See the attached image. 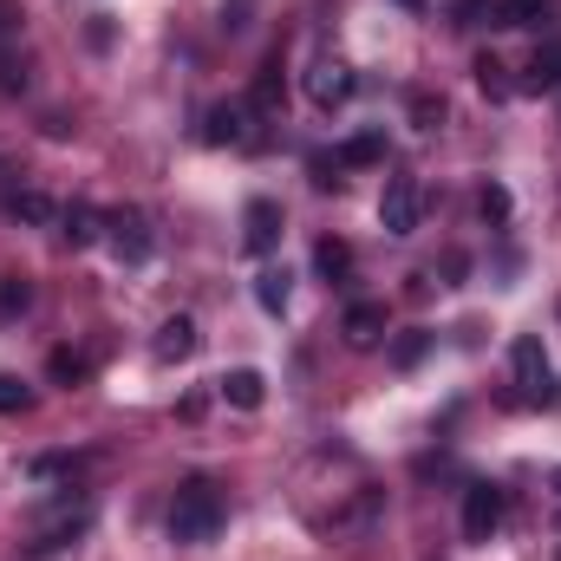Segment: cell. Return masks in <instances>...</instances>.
<instances>
[{
	"label": "cell",
	"instance_id": "cell-6",
	"mask_svg": "<svg viewBox=\"0 0 561 561\" xmlns=\"http://www.w3.org/2000/svg\"><path fill=\"white\" fill-rule=\"evenodd\" d=\"M353 92H359V79H353V66H346V59H320V66L307 72V99H313L320 112H340Z\"/></svg>",
	"mask_w": 561,
	"mask_h": 561
},
{
	"label": "cell",
	"instance_id": "cell-29",
	"mask_svg": "<svg viewBox=\"0 0 561 561\" xmlns=\"http://www.w3.org/2000/svg\"><path fill=\"white\" fill-rule=\"evenodd\" d=\"M79 470V457H39L33 463V477H72Z\"/></svg>",
	"mask_w": 561,
	"mask_h": 561
},
{
	"label": "cell",
	"instance_id": "cell-4",
	"mask_svg": "<svg viewBox=\"0 0 561 561\" xmlns=\"http://www.w3.org/2000/svg\"><path fill=\"white\" fill-rule=\"evenodd\" d=\"M419 209H424V183L419 176H386V196H379V222H386V236H412V229H419Z\"/></svg>",
	"mask_w": 561,
	"mask_h": 561
},
{
	"label": "cell",
	"instance_id": "cell-25",
	"mask_svg": "<svg viewBox=\"0 0 561 561\" xmlns=\"http://www.w3.org/2000/svg\"><path fill=\"white\" fill-rule=\"evenodd\" d=\"M33 405V386L20 373H0V412H26Z\"/></svg>",
	"mask_w": 561,
	"mask_h": 561
},
{
	"label": "cell",
	"instance_id": "cell-21",
	"mask_svg": "<svg viewBox=\"0 0 561 561\" xmlns=\"http://www.w3.org/2000/svg\"><path fill=\"white\" fill-rule=\"evenodd\" d=\"M46 373H53V379H59V386H79V379H85V373H92V366H85V353H72V346H59V353H53V359H46Z\"/></svg>",
	"mask_w": 561,
	"mask_h": 561
},
{
	"label": "cell",
	"instance_id": "cell-22",
	"mask_svg": "<svg viewBox=\"0 0 561 561\" xmlns=\"http://www.w3.org/2000/svg\"><path fill=\"white\" fill-rule=\"evenodd\" d=\"M549 0H503V26H542Z\"/></svg>",
	"mask_w": 561,
	"mask_h": 561
},
{
	"label": "cell",
	"instance_id": "cell-9",
	"mask_svg": "<svg viewBox=\"0 0 561 561\" xmlns=\"http://www.w3.org/2000/svg\"><path fill=\"white\" fill-rule=\"evenodd\" d=\"M340 333H346V346H359V353L379 346V340H386V307H379V300H353L346 320H340Z\"/></svg>",
	"mask_w": 561,
	"mask_h": 561
},
{
	"label": "cell",
	"instance_id": "cell-7",
	"mask_svg": "<svg viewBox=\"0 0 561 561\" xmlns=\"http://www.w3.org/2000/svg\"><path fill=\"white\" fill-rule=\"evenodd\" d=\"M85 523H92V510H85V503H59V510L33 529V542H26V549H33V556H53V549H66Z\"/></svg>",
	"mask_w": 561,
	"mask_h": 561
},
{
	"label": "cell",
	"instance_id": "cell-19",
	"mask_svg": "<svg viewBox=\"0 0 561 561\" xmlns=\"http://www.w3.org/2000/svg\"><path fill=\"white\" fill-rule=\"evenodd\" d=\"M424 353H431V333H424V327H412V333H399V340H392V366H399V373H405V366H419Z\"/></svg>",
	"mask_w": 561,
	"mask_h": 561
},
{
	"label": "cell",
	"instance_id": "cell-26",
	"mask_svg": "<svg viewBox=\"0 0 561 561\" xmlns=\"http://www.w3.org/2000/svg\"><path fill=\"white\" fill-rule=\"evenodd\" d=\"M477 85H483V92H490V99H510V79H503V66H496V59H490V53H483V59H477Z\"/></svg>",
	"mask_w": 561,
	"mask_h": 561
},
{
	"label": "cell",
	"instance_id": "cell-11",
	"mask_svg": "<svg viewBox=\"0 0 561 561\" xmlns=\"http://www.w3.org/2000/svg\"><path fill=\"white\" fill-rule=\"evenodd\" d=\"M249 118H255V105H249V99H229V105H216V112H209L203 138H209V144H249Z\"/></svg>",
	"mask_w": 561,
	"mask_h": 561
},
{
	"label": "cell",
	"instance_id": "cell-28",
	"mask_svg": "<svg viewBox=\"0 0 561 561\" xmlns=\"http://www.w3.org/2000/svg\"><path fill=\"white\" fill-rule=\"evenodd\" d=\"M313 190H340V163L333 157H313Z\"/></svg>",
	"mask_w": 561,
	"mask_h": 561
},
{
	"label": "cell",
	"instance_id": "cell-30",
	"mask_svg": "<svg viewBox=\"0 0 561 561\" xmlns=\"http://www.w3.org/2000/svg\"><path fill=\"white\" fill-rule=\"evenodd\" d=\"M399 7H405V13H424V0H399Z\"/></svg>",
	"mask_w": 561,
	"mask_h": 561
},
{
	"label": "cell",
	"instance_id": "cell-2",
	"mask_svg": "<svg viewBox=\"0 0 561 561\" xmlns=\"http://www.w3.org/2000/svg\"><path fill=\"white\" fill-rule=\"evenodd\" d=\"M105 242H112V255H118L125 268H144L150 249H157L150 216H144V209H112V216H105Z\"/></svg>",
	"mask_w": 561,
	"mask_h": 561
},
{
	"label": "cell",
	"instance_id": "cell-14",
	"mask_svg": "<svg viewBox=\"0 0 561 561\" xmlns=\"http://www.w3.org/2000/svg\"><path fill=\"white\" fill-rule=\"evenodd\" d=\"M313 268H320V280H346L353 275V249H346L340 236H320V242H313Z\"/></svg>",
	"mask_w": 561,
	"mask_h": 561
},
{
	"label": "cell",
	"instance_id": "cell-3",
	"mask_svg": "<svg viewBox=\"0 0 561 561\" xmlns=\"http://www.w3.org/2000/svg\"><path fill=\"white\" fill-rule=\"evenodd\" d=\"M510 373H516V399H529V405L549 399V346H542L536 333H523V340L510 346Z\"/></svg>",
	"mask_w": 561,
	"mask_h": 561
},
{
	"label": "cell",
	"instance_id": "cell-16",
	"mask_svg": "<svg viewBox=\"0 0 561 561\" xmlns=\"http://www.w3.org/2000/svg\"><path fill=\"white\" fill-rule=\"evenodd\" d=\"M7 216H13V222H53L59 209H53V196H39V190H13V196H7Z\"/></svg>",
	"mask_w": 561,
	"mask_h": 561
},
{
	"label": "cell",
	"instance_id": "cell-31",
	"mask_svg": "<svg viewBox=\"0 0 561 561\" xmlns=\"http://www.w3.org/2000/svg\"><path fill=\"white\" fill-rule=\"evenodd\" d=\"M556 503H561V470H556Z\"/></svg>",
	"mask_w": 561,
	"mask_h": 561
},
{
	"label": "cell",
	"instance_id": "cell-13",
	"mask_svg": "<svg viewBox=\"0 0 561 561\" xmlns=\"http://www.w3.org/2000/svg\"><path fill=\"white\" fill-rule=\"evenodd\" d=\"M333 163L340 170H366V163H386V131H359V138H346L333 150Z\"/></svg>",
	"mask_w": 561,
	"mask_h": 561
},
{
	"label": "cell",
	"instance_id": "cell-10",
	"mask_svg": "<svg viewBox=\"0 0 561 561\" xmlns=\"http://www.w3.org/2000/svg\"><path fill=\"white\" fill-rule=\"evenodd\" d=\"M150 353H157L163 366H176V359H190V353H196V320H190V313H170V320L157 327V340H150Z\"/></svg>",
	"mask_w": 561,
	"mask_h": 561
},
{
	"label": "cell",
	"instance_id": "cell-18",
	"mask_svg": "<svg viewBox=\"0 0 561 561\" xmlns=\"http://www.w3.org/2000/svg\"><path fill=\"white\" fill-rule=\"evenodd\" d=\"M249 105H255L262 118H268V112H280V59H268V66L255 72V99H249Z\"/></svg>",
	"mask_w": 561,
	"mask_h": 561
},
{
	"label": "cell",
	"instance_id": "cell-24",
	"mask_svg": "<svg viewBox=\"0 0 561 561\" xmlns=\"http://www.w3.org/2000/svg\"><path fill=\"white\" fill-rule=\"evenodd\" d=\"M412 125H419V131H437V125H444V99H437V92H412Z\"/></svg>",
	"mask_w": 561,
	"mask_h": 561
},
{
	"label": "cell",
	"instance_id": "cell-23",
	"mask_svg": "<svg viewBox=\"0 0 561 561\" xmlns=\"http://www.w3.org/2000/svg\"><path fill=\"white\" fill-rule=\"evenodd\" d=\"M26 307H33V287L20 275H7L0 280V320H13V313H26Z\"/></svg>",
	"mask_w": 561,
	"mask_h": 561
},
{
	"label": "cell",
	"instance_id": "cell-20",
	"mask_svg": "<svg viewBox=\"0 0 561 561\" xmlns=\"http://www.w3.org/2000/svg\"><path fill=\"white\" fill-rule=\"evenodd\" d=\"M255 300H262L268 313H280V307H287V268H262V275H255Z\"/></svg>",
	"mask_w": 561,
	"mask_h": 561
},
{
	"label": "cell",
	"instance_id": "cell-1",
	"mask_svg": "<svg viewBox=\"0 0 561 561\" xmlns=\"http://www.w3.org/2000/svg\"><path fill=\"white\" fill-rule=\"evenodd\" d=\"M222 516H229L222 490H216L209 477H190V483L170 496V542L203 549V542H216V536H222Z\"/></svg>",
	"mask_w": 561,
	"mask_h": 561
},
{
	"label": "cell",
	"instance_id": "cell-5",
	"mask_svg": "<svg viewBox=\"0 0 561 561\" xmlns=\"http://www.w3.org/2000/svg\"><path fill=\"white\" fill-rule=\"evenodd\" d=\"M503 490L496 483H470L463 490V542H490L496 529H503Z\"/></svg>",
	"mask_w": 561,
	"mask_h": 561
},
{
	"label": "cell",
	"instance_id": "cell-8",
	"mask_svg": "<svg viewBox=\"0 0 561 561\" xmlns=\"http://www.w3.org/2000/svg\"><path fill=\"white\" fill-rule=\"evenodd\" d=\"M275 242H280V203L255 196V203L242 209V249H249V255H275Z\"/></svg>",
	"mask_w": 561,
	"mask_h": 561
},
{
	"label": "cell",
	"instance_id": "cell-12",
	"mask_svg": "<svg viewBox=\"0 0 561 561\" xmlns=\"http://www.w3.org/2000/svg\"><path fill=\"white\" fill-rule=\"evenodd\" d=\"M222 399H229L236 412H262V399H268V379H262L255 366H236V373H222Z\"/></svg>",
	"mask_w": 561,
	"mask_h": 561
},
{
	"label": "cell",
	"instance_id": "cell-17",
	"mask_svg": "<svg viewBox=\"0 0 561 561\" xmlns=\"http://www.w3.org/2000/svg\"><path fill=\"white\" fill-rule=\"evenodd\" d=\"M59 222H66L59 236H66L72 249H92V242H99V209H85V203H72V209H66Z\"/></svg>",
	"mask_w": 561,
	"mask_h": 561
},
{
	"label": "cell",
	"instance_id": "cell-27",
	"mask_svg": "<svg viewBox=\"0 0 561 561\" xmlns=\"http://www.w3.org/2000/svg\"><path fill=\"white\" fill-rule=\"evenodd\" d=\"M477 209H483V222H503V216H510V190H503V183H483Z\"/></svg>",
	"mask_w": 561,
	"mask_h": 561
},
{
	"label": "cell",
	"instance_id": "cell-15",
	"mask_svg": "<svg viewBox=\"0 0 561 561\" xmlns=\"http://www.w3.org/2000/svg\"><path fill=\"white\" fill-rule=\"evenodd\" d=\"M556 85H561V46H542L523 72V92H556Z\"/></svg>",
	"mask_w": 561,
	"mask_h": 561
},
{
	"label": "cell",
	"instance_id": "cell-32",
	"mask_svg": "<svg viewBox=\"0 0 561 561\" xmlns=\"http://www.w3.org/2000/svg\"><path fill=\"white\" fill-rule=\"evenodd\" d=\"M0 170H7V163H0Z\"/></svg>",
	"mask_w": 561,
	"mask_h": 561
}]
</instances>
